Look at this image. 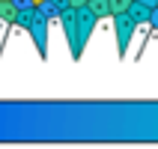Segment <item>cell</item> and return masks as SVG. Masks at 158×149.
<instances>
[{"mask_svg": "<svg viewBox=\"0 0 158 149\" xmlns=\"http://www.w3.org/2000/svg\"><path fill=\"white\" fill-rule=\"evenodd\" d=\"M60 21H63V30H66V36H69V48H72V57L78 60L81 51H84V39H81V30H78V18H75V9L66 6L60 12Z\"/></svg>", "mask_w": 158, "mask_h": 149, "instance_id": "6da1fadb", "label": "cell"}, {"mask_svg": "<svg viewBox=\"0 0 158 149\" xmlns=\"http://www.w3.org/2000/svg\"><path fill=\"white\" fill-rule=\"evenodd\" d=\"M110 18H114V27H116V51H119V57H125L137 24L128 18V12H119V15H110Z\"/></svg>", "mask_w": 158, "mask_h": 149, "instance_id": "7a4b0ae2", "label": "cell"}, {"mask_svg": "<svg viewBox=\"0 0 158 149\" xmlns=\"http://www.w3.org/2000/svg\"><path fill=\"white\" fill-rule=\"evenodd\" d=\"M149 12H152V9H149V6H143L140 0H131V6H128V18H131L137 27L149 21Z\"/></svg>", "mask_w": 158, "mask_h": 149, "instance_id": "3957f363", "label": "cell"}, {"mask_svg": "<svg viewBox=\"0 0 158 149\" xmlns=\"http://www.w3.org/2000/svg\"><path fill=\"white\" fill-rule=\"evenodd\" d=\"M27 30H33L36 45H39V54L45 57V18H39V21H30V27H27Z\"/></svg>", "mask_w": 158, "mask_h": 149, "instance_id": "277c9868", "label": "cell"}, {"mask_svg": "<svg viewBox=\"0 0 158 149\" xmlns=\"http://www.w3.org/2000/svg\"><path fill=\"white\" fill-rule=\"evenodd\" d=\"M15 18H18V6H15V3L0 0V21H6V24L12 27V24H15Z\"/></svg>", "mask_w": 158, "mask_h": 149, "instance_id": "5b68a950", "label": "cell"}, {"mask_svg": "<svg viewBox=\"0 0 158 149\" xmlns=\"http://www.w3.org/2000/svg\"><path fill=\"white\" fill-rule=\"evenodd\" d=\"M87 6H89V12L96 15V21H98V18H110V6H107V0H87Z\"/></svg>", "mask_w": 158, "mask_h": 149, "instance_id": "8992f818", "label": "cell"}, {"mask_svg": "<svg viewBox=\"0 0 158 149\" xmlns=\"http://www.w3.org/2000/svg\"><path fill=\"white\" fill-rule=\"evenodd\" d=\"M107 6H110V15H119V12H128L131 0H107Z\"/></svg>", "mask_w": 158, "mask_h": 149, "instance_id": "52a82bcc", "label": "cell"}, {"mask_svg": "<svg viewBox=\"0 0 158 149\" xmlns=\"http://www.w3.org/2000/svg\"><path fill=\"white\" fill-rule=\"evenodd\" d=\"M146 24H149L152 30H158V6H155V9L149 12V21H146Z\"/></svg>", "mask_w": 158, "mask_h": 149, "instance_id": "ba28073f", "label": "cell"}, {"mask_svg": "<svg viewBox=\"0 0 158 149\" xmlns=\"http://www.w3.org/2000/svg\"><path fill=\"white\" fill-rule=\"evenodd\" d=\"M66 6H72V9H81V6H87V0H66Z\"/></svg>", "mask_w": 158, "mask_h": 149, "instance_id": "9c48e42d", "label": "cell"}, {"mask_svg": "<svg viewBox=\"0 0 158 149\" xmlns=\"http://www.w3.org/2000/svg\"><path fill=\"white\" fill-rule=\"evenodd\" d=\"M140 3H143V6H149V9H155V6H158V0H140Z\"/></svg>", "mask_w": 158, "mask_h": 149, "instance_id": "30bf717a", "label": "cell"}, {"mask_svg": "<svg viewBox=\"0 0 158 149\" xmlns=\"http://www.w3.org/2000/svg\"><path fill=\"white\" fill-rule=\"evenodd\" d=\"M30 6H45V0H30Z\"/></svg>", "mask_w": 158, "mask_h": 149, "instance_id": "8fae6325", "label": "cell"}, {"mask_svg": "<svg viewBox=\"0 0 158 149\" xmlns=\"http://www.w3.org/2000/svg\"><path fill=\"white\" fill-rule=\"evenodd\" d=\"M6 3H15V0H6Z\"/></svg>", "mask_w": 158, "mask_h": 149, "instance_id": "7c38bea8", "label": "cell"}]
</instances>
